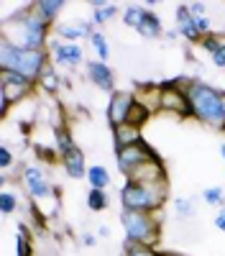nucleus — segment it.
Returning <instances> with one entry per match:
<instances>
[{
    "label": "nucleus",
    "instance_id": "f257e3e1",
    "mask_svg": "<svg viewBox=\"0 0 225 256\" xmlns=\"http://www.w3.org/2000/svg\"><path fill=\"white\" fill-rule=\"evenodd\" d=\"M54 26H49L44 18L33 10V3H26L13 16H3L0 20V38L8 41L15 49H49Z\"/></svg>",
    "mask_w": 225,
    "mask_h": 256
},
{
    "label": "nucleus",
    "instance_id": "f03ea898",
    "mask_svg": "<svg viewBox=\"0 0 225 256\" xmlns=\"http://www.w3.org/2000/svg\"><path fill=\"white\" fill-rule=\"evenodd\" d=\"M187 98H190V105H192V116L195 120L205 123V126H213V128H220L225 126V100H223V90L220 88H213V84L202 82L197 77L190 80L187 88Z\"/></svg>",
    "mask_w": 225,
    "mask_h": 256
},
{
    "label": "nucleus",
    "instance_id": "7ed1b4c3",
    "mask_svg": "<svg viewBox=\"0 0 225 256\" xmlns=\"http://www.w3.org/2000/svg\"><path fill=\"white\" fill-rule=\"evenodd\" d=\"M123 210L133 212H161L169 200V180L164 182H123L118 190Z\"/></svg>",
    "mask_w": 225,
    "mask_h": 256
},
{
    "label": "nucleus",
    "instance_id": "20e7f679",
    "mask_svg": "<svg viewBox=\"0 0 225 256\" xmlns=\"http://www.w3.org/2000/svg\"><path fill=\"white\" fill-rule=\"evenodd\" d=\"M51 62L49 49H15L8 41L0 38V72H18L28 77L31 82H38L44 67Z\"/></svg>",
    "mask_w": 225,
    "mask_h": 256
},
{
    "label": "nucleus",
    "instance_id": "39448f33",
    "mask_svg": "<svg viewBox=\"0 0 225 256\" xmlns=\"http://www.w3.org/2000/svg\"><path fill=\"white\" fill-rule=\"evenodd\" d=\"M120 226H123V233H126V241H123V244L156 248L159 241H161V220H159V212L120 210Z\"/></svg>",
    "mask_w": 225,
    "mask_h": 256
},
{
    "label": "nucleus",
    "instance_id": "423d86ee",
    "mask_svg": "<svg viewBox=\"0 0 225 256\" xmlns=\"http://www.w3.org/2000/svg\"><path fill=\"white\" fill-rule=\"evenodd\" d=\"M146 162H164L161 159V154L156 152V148L143 138L141 144H136V146H128V148H123V152H118L115 154V164H118V172L126 177V180H131V174L136 172V169H141Z\"/></svg>",
    "mask_w": 225,
    "mask_h": 256
},
{
    "label": "nucleus",
    "instance_id": "0eeeda50",
    "mask_svg": "<svg viewBox=\"0 0 225 256\" xmlns=\"http://www.w3.org/2000/svg\"><path fill=\"white\" fill-rule=\"evenodd\" d=\"M20 182H23L26 195L38 202V200H46V198H59V187H54L49 182V177L44 174V169L36 166V164H26L20 169Z\"/></svg>",
    "mask_w": 225,
    "mask_h": 256
},
{
    "label": "nucleus",
    "instance_id": "6e6552de",
    "mask_svg": "<svg viewBox=\"0 0 225 256\" xmlns=\"http://www.w3.org/2000/svg\"><path fill=\"white\" fill-rule=\"evenodd\" d=\"M36 90V82L18 72H0V100H5L10 105L23 102L31 92Z\"/></svg>",
    "mask_w": 225,
    "mask_h": 256
},
{
    "label": "nucleus",
    "instance_id": "1a4fd4ad",
    "mask_svg": "<svg viewBox=\"0 0 225 256\" xmlns=\"http://www.w3.org/2000/svg\"><path fill=\"white\" fill-rule=\"evenodd\" d=\"M49 56H51V64L59 70H74L85 62V52H82L79 44H67L56 36H51L49 41Z\"/></svg>",
    "mask_w": 225,
    "mask_h": 256
},
{
    "label": "nucleus",
    "instance_id": "9d476101",
    "mask_svg": "<svg viewBox=\"0 0 225 256\" xmlns=\"http://www.w3.org/2000/svg\"><path fill=\"white\" fill-rule=\"evenodd\" d=\"M136 105V92L131 90H115L110 98H108V108H105V118L110 123V131L123 123H128V116Z\"/></svg>",
    "mask_w": 225,
    "mask_h": 256
},
{
    "label": "nucleus",
    "instance_id": "9b49d317",
    "mask_svg": "<svg viewBox=\"0 0 225 256\" xmlns=\"http://www.w3.org/2000/svg\"><path fill=\"white\" fill-rule=\"evenodd\" d=\"M161 113H172L179 118H195L187 90L184 88H161Z\"/></svg>",
    "mask_w": 225,
    "mask_h": 256
},
{
    "label": "nucleus",
    "instance_id": "f8f14e48",
    "mask_svg": "<svg viewBox=\"0 0 225 256\" xmlns=\"http://www.w3.org/2000/svg\"><path fill=\"white\" fill-rule=\"evenodd\" d=\"M85 72H87V80L95 84L97 90L110 92V95L118 90V88H115V72L108 67V62L92 59V62H87V64H85Z\"/></svg>",
    "mask_w": 225,
    "mask_h": 256
},
{
    "label": "nucleus",
    "instance_id": "ddd939ff",
    "mask_svg": "<svg viewBox=\"0 0 225 256\" xmlns=\"http://www.w3.org/2000/svg\"><path fill=\"white\" fill-rule=\"evenodd\" d=\"M174 24H177V31H179V36L187 41V44H202V34L197 31V26H195V16H192V10H190V3H179L177 8H174Z\"/></svg>",
    "mask_w": 225,
    "mask_h": 256
},
{
    "label": "nucleus",
    "instance_id": "4468645a",
    "mask_svg": "<svg viewBox=\"0 0 225 256\" xmlns=\"http://www.w3.org/2000/svg\"><path fill=\"white\" fill-rule=\"evenodd\" d=\"M61 162V169L67 172L69 180H87V159H85V152H82L79 146H74L69 154H64L59 159Z\"/></svg>",
    "mask_w": 225,
    "mask_h": 256
},
{
    "label": "nucleus",
    "instance_id": "2eb2a0df",
    "mask_svg": "<svg viewBox=\"0 0 225 256\" xmlns=\"http://www.w3.org/2000/svg\"><path fill=\"white\" fill-rule=\"evenodd\" d=\"M143 141V131L131 123H123L118 128H113V152H123V148H128V146H136Z\"/></svg>",
    "mask_w": 225,
    "mask_h": 256
},
{
    "label": "nucleus",
    "instance_id": "dca6fc26",
    "mask_svg": "<svg viewBox=\"0 0 225 256\" xmlns=\"http://www.w3.org/2000/svg\"><path fill=\"white\" fill-rule=\"evenodd\" d=\"M136 34L138 36H143V38H161L164 34V24H161V18L154 13V10H149V8H143V13H141V20H138V26H136Z\"/></svg>",
    "mask_w": 225,
    "mask_h": 256
},
{
    "label": "nucleus",
    "instance_id": "f3484780",
    "mask_svg": "<svg viewBox=\"0 0 225 256\" xmlns=\"http://www.w3.org/2000/svg\"><path fill=\"white\" fill-rule=\"evenodd\" d=\"M164 180H169L164 162H146L141 169H136L131 174V180H126V182H164Z\"/></svg>",
    "mask_w": 225,
    "mask_h": 256
},
{
    "label": "nucleus",
    "instance_id": "a211bd4d",
    "mask_svg": "<svg viewBox=\"0 0 225 256\" xmlns=\"http://www.w3.org/2000/svg\"><path fill=\"white\" fill-rule=\"evenodd\" d=\"M51 34L56 38H61V41H67V44H77L79 38H87V34H85V28H82V20L79 18L77 20H59Z\"/></svg>",
    "mask_w": 225,
    "mask_h": 256
},
{
    "label": "nucleus",
    "instance_id": "6ab92c4d",
    "mask_svg": "<svg viewBox=\"0 0 225 256\" xmlns=\"http://www.w3.org/2000/svg\"><path fill=\"white\" fill-rule=\"evenodd\" d=\"M64 8H67V0H36V3H33V10L44 18L49 26L59 24V13Z\"/></svg>",
    "mask_w": 225,
    "mask_h": 256
},
{
    "label": "nucleus",
    "instance_id": "aec40b11",
    "mask_svg": "<svg viewBox=\"0 0 225 256\" xmlns=\"http://www.w3.org/2000/svg\"><path fill=\"white\" fill-rule=\"evenodd\" d=\"M36 88H38L41 92H46V95H56V92L61 90V74L56 72V67H54L51 62L44 67V72H41Z\"/></svg>",
    "mask_w": 225,
    "mask_h": 256
},
{
    "label": "nucleus",
    "instance_id": "412c9836",
    "mask_svg": "<svg viewBox=\"0 0 225 256\" xmlns=\"http://www.w3.org/2000/svg\"><path fill=\"white\" fill-rule=\"evenodd\" d=\"M90 6H92V20H95L97 28L105 26V24H110V20L118 16V6L110 3V0H92Z\"/></svg>",
    "mask_w": 225,
    "mask_h": 256
},
{
    "label": "nucleus",
    "instance_id": "4be33fe9",
    "mask_svg": "<svg viewBox=\"0 0 225 256\" xmlns=\"http://www.w3.org/2000/svg\"><path fill=\"white\" fill-rule=\"evenodd\" d=\"M74 146H77V144H74V138H72L69 126H67V123H64V126H56V128H54V148L59 152V159L64 156V154H69Z\"/></svg>",
    "mask_w": 225,
    "mask_h": 256
},
{
    "label": "nucleus",
    "instance_id": "5701e85b",
    "mask_svg": "<svg viewBox=\"0 0 225 256\" xmlns=\"http://www.w3.org/2000/svg\"><path fill=\"white\" fill-rule=\"evenodd\" d=\"M87 182H90V190H108L110 187V172H108V166L105 164H90Z\"/></svg>",
    "mask_w": 225,
    "mask_h": 256
},
{
    "label": "nucleus",
    "instance_id": "b1692460",
    "mask_svg": "<svg viewBox=\"0 0 225 256\" xmlns=\"http://www.w3.org/2000/svg\"><path fill=\"white\" fill-rule=\"evenodd\" d=\"M87 208L92 212H102L110 208V198H108V190H90L87 192Z\"/></svg>",
    "mask_w": 225,
    "mask_h": 256
},
{
    "label": "nucleus",
    "instance_id": "393cba45",
    "mask_svg": "<svg viewBox=\"0 0 225 256\" xmlns=\"http://www.w3.org/2000/svg\"><path fill=\"white\" fill-rule=\"evenodd\" d=\"M90 44H92V52H95V56L100 62H108L110 59V44H108V36L102 34V31H97V34L90 36Z\"/></svg>",
    "mask_w": 225,
    "mask_h": 256
},
{
    "label": "nucleus",
    "instance_id": "a878e982",
    "mask_svg": "<svg viewBox=\"0 0 225 256\" xmlns=\"http://www.w3.org/2000/svg\"><path fill=\"white\" fill-rule=\"evenodd\" d=\"M20 208V200H18V195L13 190H3L0 192V210H3V216H13V212Z\"/></svg>",
    "mask_w": 225,
    "mask_h": 256
},
{
    "label": "nucleus",
    "instance_id": "bb28decb",
    "mask_svg": "<svg viewBox=\"0 0 225 256\" xmlns=\"http://www.w3.org/2000/svg\"><path fill=\"white\" fill-rule=\"evenodd\" d=\"M202 200L220 210V208H225V190L218 187V184H215V187H205V190H202Z\"/></svg>",
    "mask_w": 225,
    "mask_h": 256
},
{
    "label": "nucleus",
    "instance_id": "cd10ccee",
    "mask_svg": "<svg viewBox=\"0 0 225 256\" xmlns=\"http://www.w3.org/2000/svg\"><path fill=\"white\" fill-rule=\"evenodd\" d=\"M141 13H143V6H138V3H131V6H126V8H123V13H120V20H123V24H126L128 28H133V31H136L138 20H141Z\"/></svg>",
    "mask_w": 225,
    "mask_h": 256
},
{
    "label": "nucleus",
    "instance_id": "c85d7f7f",
    "mask_svg": "<svg viewBox=\"0 0 225 256\" xmlns=\"http://www.w3.org/2000/svg\"><path fill=\"white\" fill-rule=\"evenodd\" d=\"M151 116H154V113H151L149 108H143V105L136 100L133 110H131V116H128V123H131V126H136V128H141V131H143V126L149 123V118H151Z\"/></svg>",
    "mask_w": 225,
    "mask_h": 256
},
{
    "label": "nucleus",
    "instance_id": "c756f323",
    "mask_svg": "<svg viewBox=\"0 0 225 256\" xmlns=\"http://www.w3.org/2000/svg\"><path fill=\"white\" fill-rule=\"evenodd\" d=\"M120 256H161L159 248L151 246H133V244H123V254Z\"/></svg>",
    "mask_w": 225,
    "mask_h": 256
},
{
    "label": "nucleus",
    "instance_id": "7c9ffc66",
    "mask_svg": "<svg viewBox=\"0 0 225 256\" xmlns=\"http://www.w3.org/2000/svg\"><path fill=\"white\" fill-rule=\"evenodd\" d=\"M223 44H225L223 34H215V31H213L210 36H205V38H202V44H200V46H202L205 52H208V54L213 56V54H215V52H218V49H220Z\"/></svg>",
    "mask_w": 225,
    "mask_h": 256
},
{
    "label": "nucleus",
    "instance_id": "2f4dec72",
    "mask_svg": "<svg viewBox=\"0 0 225 256\" xmlns=\"http://www.w3.org/2000/svg\"><path fill=\"white\" fill-rule=\"evenodd\" d=\"M174 210H177L179 218H192V216H195L192 198H177V200H174Z\"/></svg>",
    "mask_w": 225,
    "mask_h": 256
},
{
    "label": "nucleus",
    "instance_id": "473e14b6",
    "mask_svg": "<svg viewBox=\"0 0 225 256\" xmlns=\"http://www.w3.org/2000/svg\"><path fill=\"white\" fill-rule=\"evenodd\" d=\"M15 256H33V238L15 233Z\"/></svg>",
    "mask_w": 225,
    "mask_h": 256
},
{
    "label": "nucleus",
    "instance_id": "72a5a7b5",
    "mask_svg": "<svg viewBox=\"0 0 225 256\" xmlns=\"http://www.w3.org/2000/svg\"><path fill=\"white\" fill-rule=\"evenodd\" d=\"M13 164H15V154L10 152L8 144H3V146H0V169H3V172H8Z\"/></svg>",
    "mask_w": 225,
    "mask_h": 256
},
{
    "label": "nucleus",
    "instance_id": "f704fd0d",
    "mask_svg": "<svg viewBox=\"0 0 225 256\" xmlns=\"http://www.w3.org/2000/svg\"><path fill=\"white\" fill-rule=\"evenodd\" d=\"M195 26H197V31H200L202 36H210V34H213V20H210V16H195Z\"/></svg>",
    "mask_w": 225,
    "mask_h": 256
},
{
    "label": "nucleus",
    "instance_id": "c9c22d12",
    "mask_svg": "<svg viewBox=\"0 0 225 256\" xmlns=\"http://www.w3.org/2000/svg\"><path fill=\"white\" fill-rule=\"evenodd\" d=\"M213 64H215V67H220V70H225V44L213 54Z\"/></svg>",
    "mask_w": 225,
    "mask_h": 256
},
{
    "label": "nucleus",
    "instance_id": "e433bc0d",
    "mask_svg": "<svg viewBox=\"0 0 225 256\" xmlns=\"http://www.w3.org/2000/svg\"><path fill=\"white\" fill-rule=\"evenodd\" d=\"M79 241H82V246H85V248H95L97 246V238L92 236V233H82Z\"/></svg>",
    "mask_w": 225,
    "mask_h": 256
},
{
    "label": "nucleus",
    "instance_id": "4c0bfd02",
    "mask_svg": "<svg viewBox=\"0 0 225 256\" xmlns=\"http://www.w3.org/2000/svg\"><path fill=\"white\" fill-rule=\"evenodd\" d=\"M213 223H215V228H218V230H223V233H225V208H220V210H218V216H215V220H213Z\"/></svg>",
    "mask_w": 225,
    "mask_h": 256
},
{
    "label": "nucleus",
    "instance_id": "58836bf2",
    "mask_svg": "<svg viewBox=\"0 0 225 256\" xmlns=\"http://www.w3.org/2000/svg\"><path fill=\"white\" fill-rule=\"evenodd\" d=\"M190 10H192V16H205L208 6H205V3H190Z\"/></svg>",
    "mask_w": 225,
    "mask_h": 256
},
{
    "label": "nucleus",
    "instance_id": "ea45409f",
    "mask_svg": "<svg viewBox=\"0 0 225 256\" xmlns=\"http://www.w3.org/2000/svg\"><path fill=\"white\" fill-rule=\"evenodd\" d=\"M100 238H110V228L108 226H100Z\"/></svg>",
    "mask_w": 225,
    "mask_h": 256
},
{
    "label": "nucleus",
    "instance_id": "a19ab883",
    "mask_svg": "<svg viewBox=\"0 0 225 256\" xmlns=\"http://www.w3.org/2000/svg\"><path fill=\"white\" fill-rule=\"evenodd\" d=\"M164 36H167L169 41H174V38H179V31H177V28H172V31H167V34H164Z\"/></svg>",
    "mask_w": 225,
    "mask_h": 256
},
{
    "label": "nucleus",
    "instance_id": "79ce46f5",
    "mask_svg": "<svg viewBox=\"0 0 225 256\" xmlns=\"http://www.w3.org/2000/svg\"><path fill=\"white\" fill-rule=\"evenodd\" d=\"M161 256H184V254H179V251H161Z\"/></svg>",
    "mask_w": 225,
    "mask_h": 256
},
{
    "label": "nucleus",
    "instance_id": "37998d69",
    "mask_svg": "<svg viewBox=\"0 0 225 256\" xmlns=\"http://www.w3.org/2000/svg\"><path fill=\"white\" fill-rule=\"evenodd\" d=\"M220 156H223V162H225V141L220 144Z\"/></svg>",
    "mask_w": 225,
    "mask_h": 256
},
{
    "label": "nucleus",
    "instance_id": "c03bdc74",
    "mask_svg": "<svg viewBox=\"0 0 225 256\" xmlns=\"http://www.w3.org/2000/svg\"><path fill=\"white\" fill-rule=\"evenodd\" d=\"M223 100H225V90H223Z\"/></svg>",
    "mask_w": 225,
    "mask_h": 256
}]
</instances>
